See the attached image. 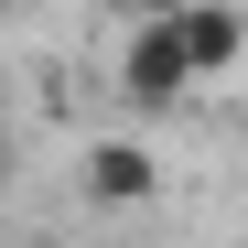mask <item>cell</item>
<instances>
[{
    "instance_id": "4",
    "label": "cell",
    "mask_w": 248,
    "mask_h": 248,
    "mask_svg": "<svg viewBox=\"0 0 248 248\" xmlns=\"http://www.w3.org/2000/svg\"><path fill=\"white\" fill-rule=\"evenodd\" d=\"M22 248H65V237H22Z\"/></svg>"
},
{
    "instance_id": "5",
    "label": "cell",
    "mask_w": 248,
    "mask_h": 248,
    "mask_svg": "<svg viewBox=\"0 0 248 248\" xmlns=\"http://www.w3.org/2000/svg\"><path fill=\"white\" fill-rule=\"evenodd\" d=\"M0 11H22V0H0Z\"/></svg>"
},
{
    "instance_id": "2",
    "label": "cell",
    "mask_w": 248,
    "mask_h": 248,
    "mask_svg": "<svg viewBox=\"0 0 248 248\" xmlns=\"http://www.w3.org/2000/svg\"><path fill=\"white\" fill-rule=\"evenodd\" d=\"M173 32H184L194 87H205V76H237V65H248V11H237V0H173Z\"/></svg>"
},
{
    "instance_id": "1",
    "label": "cell",
    "mask_w": 248,
    "mask_h": 248,
    "mask_svg": "<svg viewBox=\"0 0 248 248\" xmlns=\"http://www.w3.org/2000/svg\"><path fill=\"white\" fill-rule=\"evenodd\" d=\"M194 87V65H184V32H173V0H162V11H140L130 22V44H119V97H130L140 119H162Z\"/></svg>"
},
{
    "instance_id": "3",
    "label": "cell",
    "mask_w": 248,
    "mask_h": 248,
    "mask_svg": "<svg viewBox=\"0 0 248 248\" xmlns=\"http://www.w3.org/2000/svg\"><path fill=\"white\" fill-rule=\"evenodd\" d=\"M76 184H87V205H151L162 194V162H151V140H87Z\"/></svg>"
},
{
    "instance_id": "6",
    "label": "cell",
    "mask_w": 248,
    "mask_h": 248,
    "mask_svg": "<svg viewBox=\"0 0 248 248\" xmlns=\"http://www.w3.org/2000/svg\"><path fill=\"white\" fill-rule=\"evenodd\" d=\"M0 140H11V130H0Z\"/></svg>"
}]
</instances>
